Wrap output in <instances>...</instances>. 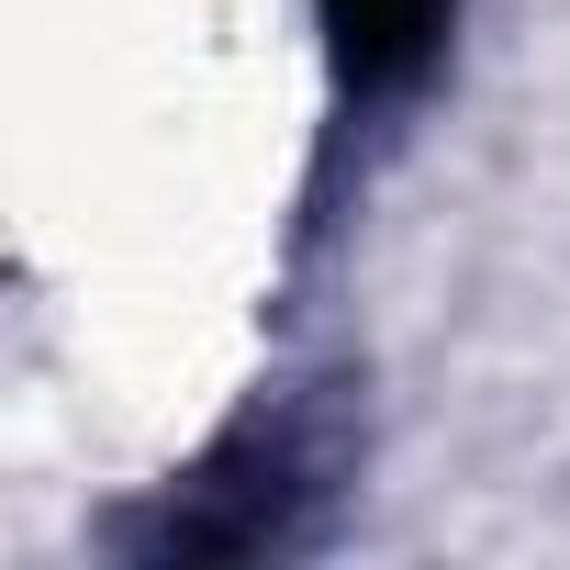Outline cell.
I'll use <instances>...</instances> for the list:
<instances>
[{"label":"cell","instance_id":"6da1fadb","mask_svg":"<svg viewBox=\"0 0 570 570\" xmlns=\"http://www.w3.org/2000/svg\"><path fill=\"white\" fill-rule=\"evenodd\" d=\"M292 503H303V459L292 436H235L202 481L168 492V514L146 525L157 559H246L268 537H292Z\"/></svg>","mask_w":570,"mask_h":570},{"label":"cell","instance_id":"7a4b0ae2","mask_svg":"<svg viewBox=\"0 0 570 570\" xmlns=\"http://www.w3.org/2000/svg\"><path fill=\"white\" fill-rule=\"evenodd\" d=\"M448 12L459 0H325V46L358 90H403L448 46Z\"/></svg>","mask_w":570,"mask_h":570}]
</instances>
